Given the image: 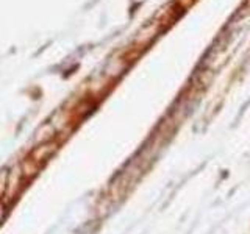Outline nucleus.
I'll list each match as a JSON object with an SVG mask.
<instances>
[{"instance_id":"1","label":"nucleus","mask_w":250,"mask_h":234,"mask_svg":"<svg viewBox=\"0 0 250 234\" xmlns=\"http://www.w3.org/2000/svg\"><path fill=\"white\" fill-rule=\"evenodd\" d=\"M55 145L52 144H47V145H41V147H38L35 153H33V161L35 162H39V161H45V159H49L50 158V155L55 152Z\"/></svg>"},{"instance_id":"2","label":"nucleus","mask_w":250,"mask_h":234,"mask_svg":"<svg viewBox=\"0 0 250 234\" xmlns=\"http://www.w3.org/2000/svg\"><path fill=\"white\" fill-rule=\"evenodd\" d=\"M6 176H8V174H6L5 170H2V172H0V197H2L3 194H6V186H8V179H6V181H3V183H2V179H5Z\"/></svg>"},{"instance_id":"3","label":"nucleus","mask_w":250,"mask_h":234,"mask_svg":"<svg viewBox=\"0 0 250 234\" xmlns=\"http://www.w3.org/2000/svg\"><path fill=\"white\" fill-rule=\"evenodd\" d=\"M2 217H3V206H2V203H0V220H2Z\"/></svg>"}]
</instances>
